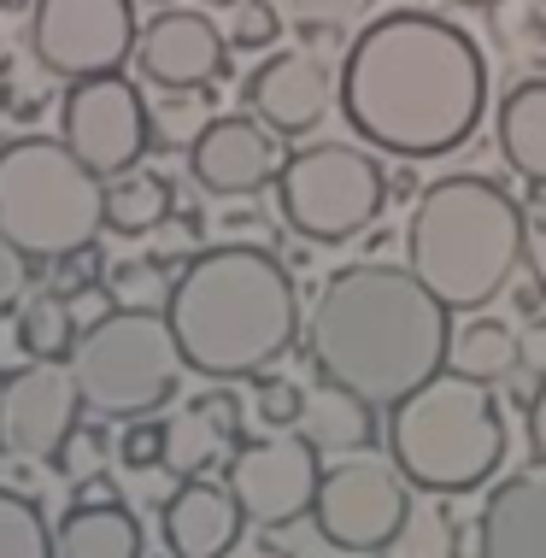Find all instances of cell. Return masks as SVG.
I'll use <instances>...</instances> for the list:
<instances>
[{"instance_id":"6da1fadb","label":"cell","mask_w":546,"mask_h":558,"mask_svg":"<svg viewBox=\"0 0 546 558\" xmlns=\"http://www.w3.org/2000/svg\"><path fill=\"white\" fill-rule=\"evenodd\" d=\"M336 100L364 147L435 159L476 135L488 112V59L476 36L441 12H376L347 41Z\"/></svg>"},{"instance_id":"7a4b0ae2","label":"cell","mask_w":546,"mask_h":558,"mask_svg":"<svg viewBox=\"0 0 546 558\" xmlns=\"http://www.w3.org/2000/svg\"><path fill=\"white\" fill-rule=\"evenodd\" d=\"M306 353L324 383L353 388L388 412L447 371L452 306L423 289L412 265H347L312 300Z\"/></svg>"},{"instance_id":"3957f363","label":"cell","mask_w":546,"mask_h":558,"mask_svg":"<svg viewBox=\"0 0 546 558\" xmlns=\"http://www.w3.org/2000/svg\"><path fill=\"white\" fill-rule=\"evenodd\" d=\"M189 371L211 383L265 376L300 341V294L277 253L253 241H218L182 265L165 300Z\"/></svg>"},{"instance_id":"277c9868","label":"cell","mask_w":546,"mask_h":558,"mask_svg":"<svg viewBox=\"0 0 546 558\" xmlns=\"http://www.w3.org/2000/svg\"><path fill=\"white\" fill-rule=\"evenodd\" d=\"M529 218L494 177L452 171L429 183L405 223V265L452 312H482L523 265Z\"/></svg>"},{"instance_id":"5b68a950","label":"cell","mask_w":546,"mask_h":558,"mask_svg":"<svg viewBox=\"0 0 546 558\" xmlns=\"http://www.w3.org/2000/svg\"><path fill=\"white\" fill-rule=\"evenodd\" d=\"M494 383L441 371L412 388L400 405H388V459L423 494H476L506 464V412L488 395Z\"/></svg>"},{"instance_id":"8992f818","label":"cell","mask_w":546,"mask_h":558,"mask_svg":"<svg viewBox=\"0 0 546 558\" xmlns=\"http://www.w3.org/2000/svg\"><path fill=\"white\" fill-rule=\"evenodd\" d=\"M106 230V177L65 147V135H12L0 147V241L29 265L95 247Z\"/></svg>"},{"instance_id":"52a82bcc","label":"cell","mask_w":546,"mask_h":558,"mask_svg":"<svg viewBox=\"0 0 546 558\" xmlns=\"http://www.w3.org/2000/svg\"><path fill=\"white\" fill-rule=\"evenodd\" d=\"M71 376L88 405V417L106 424H130V417H159L177 405L189 359L165 312L154 306H112L95 324H83L77 347H71Z\"/></svg>"},{"instance_id":"ba28073f","label":"cell","mask_w":546,"mask_h":558,"mask_svg":"<svg viewBox=\"0 0 546 558\" xmlns=\"http://www.w3.org/2000/svg\"><path fill=\"white\" fill-rule=\"evenodd\" d=\"M388 201V171L376 154H364L353 142H312L300 154H288L277 177V213L300 241L336 247L371 230L376 213Z\"/></svg>"},{"instance_id":"9c48e42d","label":"cell","mask_w":546,"mask_h":558,"mask_svg":"<svg viewBox=\"0 0 546 558\" xmlns=\"http://www.w3.org/2000/svg\"><path fill=\"white\" fill-rule=\"evenodd\" d=\"M312 523L336 553H353V558L393 553L405 523H412V482H405V471L393 459L341 452V459L324 464Z\"/></svg>"},{"instance_id":"30bf717a","label":"cell","mask_w":546,"mask_h":558,"mask_svg":"<svg viewBox=\"0 0 546 558\" xmlns=\"http://www.w3.org/2000/svg\"><path fill=\"white\" fill-rule=\"evenodd\" d=\"M142 24L135 0H36L29 7V59L59 83L112 77L135 59Z\"/></svg>"},{"instance_id":"8fae6325","label":"cell","mask_w":546,"mask_h":558,"mask_svg":"<svg viewBox=\"0 0 546 558\" xmlns=\"http://www.w3.org/2000/svg\"><path fill=\"white\" fill-rule=\"evenodd\" d=\"M59 135L95 177H124L135 165H147L154 147V112H147L142 88L124 71L112 77H83L65 83V107H59Z\"/></svg>"},{"instance_id":"7c38bea8","label":"cell","mask_w":546,"mask_h":558,"mask_svg":"<svg viewBox=\"0 0 546 558\" xmlns=\"http://www.w3.org/2000/svg\"><path fill=\"white\" fill-rule=\"evenodd\" d=\"M241 518L253 530H288V523L312 518L317 482H324V452L300 429H270L259 441H241L223 464Z\"/></svg>"},{"instance_id":"4fadbf2b","label":"cell","mask_w":546,"mask_h":558,"mask_svg":"<svg viewBox=\"0 0 546 558\" xmlns=\"http://www.w3.org/2000/svg\"><path fill=\"white\" fill-rule=\"evenodd\" d=\"M83 395L65 359H29L0 376V447L12 459L59 464L83 429Z\"/></svg>"},{"instance_id":"5bb4252c","label":"cell","mask_w":546,"mask_h":558,"mask_svg":"<svg viewBox=\"0 0 546 558\" xmlns=\"http://www.w3.org/2000/svg\"><path fill=\"white\" fill-rule=\"evenodd\" d=\"M288 154L277 147V130L259 124L253 112H230L211 118V124L194 130L189 142V177L218 201H241V194L277 189Z\"/></svg>"},{"instance_id":"9a60e30c","label":"cell","mask_w":546,"mask_h":558,"mask_svg":"<svg viewBox=\"0 0 546 558\" xmlns=\"http://www.w3.org/2000/svg\"><path fill=\"white\" fill-rule=\"evenodd\" d=\"M230 65V36L211 24V12H189V7H165L142 24L135 41V71H142L165 95H194V88L218 83Z\"/></svg>"},{"instance_id":"2e32d148","label":"cell","mask_w":546,"mask_h":558,"mask_svg":"<svg viewBox=\"0 0 546 558\" xmlns=\"http://www.w3.org/2000/svg\"><path fill=\"white\" fill-rule=\"evenodd\" d=\"M329 88L336 83H329L324 59L277 53L241 83V100H247V112L259 118V124H270L277 135H312L329 112Z\"/></svg>"},{"instance_id":"e0dca14e","label":"cell","mask_w":546,"mask_h":558,"mask_svg":"<svg viewBox=\"0 0 546 558\" xmlns=\"http://www.w3.org/2000/svg\"><path fill=\"white\" fill-rule=\"evenodd\" d=\"M241 530H247V518H241L230 482L206 476L177 482V494L159 511V535L177 558H230L241 547Z\"/></svg>"},{"instance_id":"ac0fdd59","label":"cell","mask_w":546,"mask_h":558,"mask_svg":"<svg viewBox=\"0 0 546 558\" xmlns=\"http://www.w3.org/2000/svg\"><path fill=\"white\" fill-rule=\"evenodd\" d=\"M235 447H241V395H230V388L189 395L165 417V471L177 482L206 476L211 464H230Z\"/></svg>"},{"instance_id":"d6986e66","label":"cell","mask_w":546,"mask_h":558,"mask_svg":"<svg viewBox=\"0 0 546 558\" xmlns=\"http://www.w3.org/2000/svg\"><path fill=\"white\" fill-rule=\"evenodd\" d=\"M476 518L488 530V558H546V464L494 482Z\"/></svg>"},{"instance_id":"ffe728a7","label":"cell","mask_w":546,"mask_h":558,"mask_svg":"<svg viewBox=\"0 0 546 558\" xmlns=\"http://www.w3.org/2000/svg\"><path fill=\"white\" fill-rule=\"evenodd\" d=\"M376 412L383 405H371L364 395H353V388H341V383H317L312 388V400H306V412H300V435L317 447V452H371L383 435H376Z\"/></svg>"},{"instance_id":"44dd1931","label":"cell","mask_w":546,"mask_h":558,"mask_svg":"<svg viewBox=\"0 0 546 558\" xmlns=\"http://www.w3.org/2000/svg\"><path fill=\"white\" fill-rule=\"evenodd\" d=\"M53 553L59 558H142L147 541L124 500H106V506H71L53 523Z\"/></svg>"},{"instance_id":"7402d4cb","label":"cell","mask_w":546,"mask_h":558,"mask_svg":"<svg viewBox=\"0 0 546 558\" xmlns=\"http://www.w3.org/2000/svg\"><path fill=\"white\" fill-rule=\"evenodd\" d=\"M494 135H499V154H506L511 171H518L529 189H541L546 183V77L518 83L499 100Z\"/></svg>"},{"instance_id":"603a6c76","label":"cell","mask_w":546,"mask_h":558,"mask_svg":"<svg viewBox=\"0 0 546 558\" xmlns=\"http://www.w3.org/2000/svg\"><path fill=\"white\" fill-rule=\"evenodd\" d=\"M518 365H523V336H518L511 324L470 312V324L452 329L447 371L476 376V383H506V376H518Z\"/></svg>"},{"instance_id":"cb8c5ba5","label":"cell","mask_w":546,"mask_h":558,"mask_svg":"<svg viewBox=\"0 0 546 558\" xmlns=\"http://www.w3.org/2000/svg\"><path fill=\"white\" fill-rule=\"evenodd\" d=\"M165 218H171V183H165L159 171L135 165V171H124V177L106 183V230H112V235L147 241Z\"/></svg>"},{"instance_id":"d4e9b609","label":"cell","mask_w":546,"mask_h":558,"mask_svg":"<svg viewBox=\"0 0 546 558\" xmlns=\"http://www.w3.org/2000/svg\"><path fill=\"white\" fill-rule=\"evenodd\" d=\"M77 312H71V294L59 289H41L19 306V347L24 359H71L77 347Z\"/></svg>"},{"instance_id":"484cf974","label":"cell","mask_w":546,"mask_h":558,"mask_svg":"<svg viewBox=\"0 0 546 558\" xmlns=\"http://www.w3.org/2000/svg\"><path fill=\"white\" fill-rule=\"evenodd\" d=\"M0 558H59L48 511L19 488H0Z\"/></svg>"},{"instance_id":"4316f807","label":"cell","mask_w":546,"mask_h":558,"mask_svg":"<svg viewBox=\"0 0 546 558\" xmlns=\"http://www.w3.org/2000/svg\"><path fill=\"white\" fill-rule=\"evenodd\" d=\"M270 7L294 29H306V36H341L353 24H371L376 0H270Z\"/></svg>"},{"instance_id":"83f0119b","label":"cell","mask_w":546,"mask_h":558,"mask_svg":"<svg viewBox=\"0 0 546 558\" xmlns=\"http://www.w3.org/2000/svg\"><path fill=\"white\" fill-rule=\"evenodd\" d=\"M282 29H288V19L270 7V0H235V7H230V29H223V36H230L235 53H265V48H277Z\"/></svg>"},{"instance_id":"f1b7e54d","label":"cell","mask_w":546,"mask_h":558,"mask_svg":"<svg viewBox=\"0 0 546 558\" xmlns=\"http://www.w3.org/2000/svg\"><path fill=\"white\" fill-rule=\"evenodd\" d=\"M306 400H312V388H300L294 376H259V388H253V412H259L265 429H294Z\"/></svg>"},{"instance_id":"f546056e","label":"cell","mask_w":546,"mask_h":558,"mask_svg":"<svg viewBox=\"0 0 546 558\" xmlns=\"http://www.w3.org/2000/svg\"><path fill=\"white\" fill-rule=\"evenodd\" d=\"M106 282H112L118 306H154V312H165V300H171V282H165V270H159L154 253L135 259V265H118Z\"/></svg>"},{"instance_id":"4dcf8cb0","label":"cell","mask_w":546,"mask_h":558,"mask_svg":"<svg viewBox=\"0 0 546 558\" xmlns=\"http://www.w3.org/2000/svg\"><path fill=\"white\" fill-rule=\"evenodd\" d=\"M118 464L124 471H165V424L159 417H130L118 435Z\"/></svg>"},{"instance_id":"1f68e13d","label":"cell","mask_w":546,"mask_h":558,"mask_svg":"<svg viewBox=\"0 0 546 558\" xmlns=\"http://www.w3.org/2000/svg\"><path fill=\"white\" fill-rule=\"evenodd\" d=\"M147 241H154V247H147L154 259H177V253H182V259H194V253H206V247H201V230H194V218H177V213L165 218Z\"/></svg>"},{"instance_id":"d6a6232c","label":"cell","mask_w":546,"mask_h":558,"mask_svg":"<svg viewBox=\"0 0 546 558\" xmlns=\"http://www.w3.org/2000/svg\"><path fill=\"white\" fill-rule=\"evenodd\" d=\"M100 282V253L83 247V253H65V259H53V289L77 300L83 289H95Z\"/></svg>"},{"instance_id":"836d02e7","label":"cell","mask_w":546,"mask_h":558,"mask_svg":"<svg viewBox=\"0 0 546 558\" xmlns=\"http://www.w3.org/2000/svg\"><path fill=\"white\" fill-rule=\"evenodd\" d=\"M523 435H529V459L546 464V376H541L535 400H529V412H523Z\"/></svg>"},{"instance_id":"e575fe53","label":"cell","mask_w":546,"mask_h":558,"mask_svg":"<svg viewBox=\"0 0 546 558\" xmlns=\"http://www.w3.org/2000/svg\"><path fill=\"white\" fill-rule=\"evenodd\" d=\"M447 558H488V530H482V518L452 523V535H447Z\"/></svg>"},{"instance_id":"d590c367","label":"cell","mask_w":546,"mask_h":558,"mask_svg":"<svg viewBox=\"0 0 546 558\" xmlns=\"http://www.w3.org/2000/svg\"><path fill=\"white\" fill-rule=\"evenodd\" d=\"M24 265H29L24 253L0 241V306H19V294H24Z\"/></svg>"},{"instance_id":"8d00e7d4","label":"cell","mask_w":546,"mask_h":558,"mask_svg":"<svg viewBox=\"0 0 546 558\" xmlns=\"http://www.w3.org/2000/svg\"><path fill=\"white\" fill-rule=\"evenodd\" d=\"M106 500H118V482H112V476H106V471L77 476V488H71V506H106Z\"/></svg>"},{"instance_id":"74e56055","label":"cell","mask_w":546,"mask_h":558,"mask_svg":"<svg viewBox=\"0 0 546 558\" xmlns=\"http://www.w3.org/2000/svg\"><path fill=\"white\" fill-rule=\"evenodd\" d=\"M523 359L546 376V306L529 312V329H523Z\"/></svg>"},{"instance_id":"f35d334b","label":"cell","mask_w":546,"mask_h":558,"mask_svg":"<svg viewBox=\"0 0 546 558\" xmlns=\"http://www.w3.org/2000/svg\"><path fill=\"white\" fill-rule=\"evenodd\" d=\"M230 558H294V553L277 547V541H247V547H235Z\"/></svg>"},{"instance_id":"ab89813d","label":"cell","mask_w":546,"mask_h":558,"mask_svg":"<svg viewBox=\"0 0 546 558\" xmlns=\"http://www.w3.org/2000/svg\"><path fill=\"white\" fill-rule=\"evenodd\" d=\"M523 218H529V223H535V230L546 235V183H541V189H529V206H523Z\"/></svg>"},{"instance_id":"60d3db41","label":"cell","mask_w":546,"mask_h":558,"mask_svg":"<svg viewBox=\"0 0 546 558\" xmlns=\"http://www.w3.org/2000/svg\"><path fill=\"white\" fill-rule=\"evenodd\" d=\"M201 7H206V12H230L235 0H201Z\"/></svg>"},{"instance_id":"b9f144b4","label":"cell","mask_w":546,"mask_h":558,"mask_svg":"<svg viewBox=\"0 0 546 558\" xmlns=\"http://www.w3.org/2000/svg\"><path fill=\"white\" fill-rule=\"evenodd\" d=\"M452 7H499V0H452Z\"/></svg>"},{"instance_id":"7bdbcfd3","label":"cell","mask_w":546,"mask_h":558,"mask_svg":"<svg viewBox=\"0 0 546 558\" xmlns=\"http://www.w3.org/2000/svg\"><path fill=\"white\" fill-rule=\"evenodd\" d=\"M142 558H177V553H171V547H165V553H142Z\"/></svg>"},{"instance_id":"ee69618b","label":"cell","mask_w":546,"mask_h":558,"mask_svg":"<svg viewBox=\"0 0 546 558\" xmlns=\"http://www.w3.org/2000/svg\"><path fill=\"white\" fill-rule=\"evenodd\" d=\"M154 7H171V0H154Z\"/></svg>"},{"instance_id":"f6af8a7d","label":"cell","mask_w":546,"mask_h":558,"mask_svg":"<svg viewBox=\"0 0 546 558\" xmlns=\"http://www.w3.org/2000/svg\"><path fill=\"white\" fill-rule=\"evenodd\" d=\"M0 452H7V447H0Z\"/></svg>"}]
</instances>
